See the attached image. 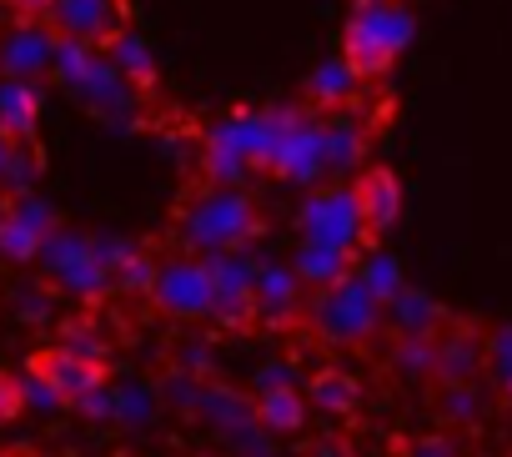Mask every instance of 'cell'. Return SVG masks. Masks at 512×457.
Here are the masks:
<instances>
[{"instance_id":"obj_1","label":"cell","mask_w":512,"mask_h":457,"mask_svg":"<svg viewBox=\"0 0 512 457\" xmlns=\"http://www.w3.org/2000/svg\"><path fill=\"white\" fill-rule=\"evenodd\" d=\"M51 76H56L71 96H81L106 126H116V131H136V126H141V96L116 76V66L106 61V51L81 46V41H56Z\"/></svg>"},{"instance_id":"obj_2","label":"cell","mask_w":512,"mask_h":457,"mask_svg":"<svg viewBox=\"0 0 512 457\" xmlns=\"http://www.w3.org/2000/svg\"><path fill=\"white\" fill-rule=\"evenodd\" d=\"M256 232H262V216L256 201L241 186H211L196 191L181 211V242L196 257H216V252H241Z\"/></svg>"},{"instance_id":"obj_3","label":"cell","mask_w":512,"mask_h":457,"mask_svg":"<svg viewBox=\"0 0 512 457\" xmlns=\"http://www.w3.org/2000/svg\"><path fill=\"white\" fill-rule=\"evenodd\" d=\"M417 21L402 0H367V6H352L347 36H342V61L367 81V76H387L397 66V56L412 46Z\"/></svg>"},{"instance_id":"obj_4","label":"cell","mask_w":512,"mask_h":457,"mask_svg":"<svg viewBox=\"0 0 512 457\" xmlns=\"http://www.w3.org/2000/svg\"><path fill=\"white\" fill-rule=\"evenodd\" d=\"M36 262H41V272H46L66 297H76V302H101V297L111 292V272L96 262L91 237L76 232V226H56V232L41 242Z\"/></svg>"},{"instance_id":"obj_5","label":"cell","mask_w":512,"mask_h":457,"mask_svg":"<svg viewBox=\"0 0 512 457\" xmlns=\"http://www.w3.org/2000/svg\"><path fill=\"white\" fill-rule=\"evenodd\" d=\"M317 337H327L332 347H352V342H367L377 327H382V302L357 282V277H342L337 287L317 292V302L307 307Z\"/></svg>"},{"instance_id":"obj_6","label":"cell","mask_w":512,"mask_h":457,"mask_svg":"<svg viewBox=\"0 0 512 457\" xmlns=\"http://www.w3.org/2000/svg\"><path fill=\"white\" fill-rule=\"evenodd\" d=\"M297 226H302V242L332 247V252H347V257H357L362 242H367V226H362V211H357L352 186L307 191V201L297 211Z\"/></svg>"},{"instance_id":"obj_7","label":"cell","mask_w":512,"mask_h":457,"mask_svg":"<svg viewBox=\"0 0 512 457\" xmlns=\"http://www.w3.org/2000/svg\"><path fill=\"white\" fill-rule=\"evenodd\" d=\"M196 417L236 452V457H272V437L256 422V407L251 397H241L236 387H221V382H201V402H196Z\"/></svg>"},{"instance_id":"obj_8","label":"cell","mask_w":512,"mask_h":457,"mask_svg":"<svg viewBox=\"0 0 512 457\" xmlns=\"http://www.w3.org/2000/svg\"><path fill=\"white\" fill-rule=\"evenodd\" d=\"M166 317L176 322H206L211 317V277H206V262L201 257H171V262H156V282L146 292Z\"/></svg>"},{"instance_id":"obj_9","label":"cell","mask_w":512,"mask_h":457,"mask_svg":"<svg viewBox=\"0 0 512 457\" xmlns=\"http://www.w3.org/2000/svg\"><path fill=\"white\" fill-rule=\"evenodd\" d=\"M272 176L287 181V186H317V181H327V131H322L317 116H307V106L287 126V136H282V146L272 156Z\"/></svg>"},{"instance_id":"obj_10","label":"cell","mask_w":512,"mask_h":457,"mask_svg":"<svg viewBox=\"0 0 512 457\" xmlns=\"http://www.w3.org/2000/svg\"><path fill=\"white\" fill-rule=\"evenodd\" d=\"M56 206L46 201V196H16V201H6V216H0V262H16V267H26V262H36V252H41V242L56 232Z\"/></svg>"},{"instance_id":"obj_11","label":"cell","mask_w":512,"mask_h":457,"mask_svg":"<svg viewBox=\"0 0 512 457\" xmlns=\"http://www.w3.org/2000/svg\"><path fill=\"white\" fill-rule=\"evenodd\" d=\"M56 61V31L31 21H16L6 36H0V76L6 81H41Z\"/></svg>"},{"instance_id":"obj_12","label":"cell","mask_w":512,"mask_h":457,"mask_svg":"<svg viewBox=\"0 0 512 457\" xmlns=\"http://www.w3.org/2000/svg\"><path fill=\"white\" fill-rule=\"evenodd\" d=\"M352 196H357L367 237H382V232H392V226H397V216H402V181H397V171H387V166L357 171Z\"/></svg>"},{"instance_id":"obj_13","label":"cell","mask_w":512,"mask_h":457,"mask_svg":"<svg viewBox=\"0 0 512 457\" xmlns=\"http://www.w3.org/2000/svg\"><path fill=\"white\" fill-rule=\"evenodd\" d=\"M251 307L262 322L272 327H292L297 322V307H302V282L287 262H262L256 267V282H251Z\"/></svg>"},{"instance_id":"obj_14","label":"cell","mask_w":512,"mask_h":457,"mask_svg":"<svg viewBox=\"0 0 512 457\" xmlns=\"http://www.w3.org/2000/svg\"><path fill=\"white\" fill-rule=\"evenodd\" d=\"M46 16L56 26V41H81V46H96L121 26L116 0H51Z\"/></svg>"},{"instance_id":"obj_15","label":"cell","mask_w":512,"mask_h":457,"mask_svg":"<svg viewBox=\"0 0 512 457\" xmlns=\"http://www.w3.org/2000/svg\"><path fill=\"white\" fill-rule=\"evenodd\" d=\"M41 106H46V96H41L36 81H6L0 76V136L6 141H16V146L36 141Z\"/></svg>"},{"instance_id":"obj_16","label":"cell","mask_w":512,"mask_h":457,"mask_svg":"<svg viewBox=\"0 0 512 457\" xmlns=\"http://www.w3.org/2000/svg\"><path fill=\"white\" fill-rule=\"evenodd\" d=\"M482 362H487V342H482L472 327H452V332L437 337V367H432V377H437L442 387H452V382H477Z\"/></svg>"},{"instance_id":"obj_17","label":"cell","mask_w":512,"mask_h":457,"mask_svg":"<svg viewBox=\"0 0 512 457\" xmlns=\"http://www.w3.org/2000/svg\"><path fill=\"white\" fill-rule=\"evenodd\" d=\"M106 61L116 66V76H121L131 91H151V86H156V51H151V41H146L141 31L116 26V31L106 36Z\"/></svg>"},{"instance_id":"obj_18","label":"cell","mask_w":512,"mask_h":457,"mask_svg":"<svg viewBox=\"0 0 512 457\" xmlns=\"http://www.w3.org/2000/svg\"><path fill=\"white\" fill-rule=\"evenodd\" d=\"M31 372H41L61 397H66V407H76L86 392H96V387H106V367H91V362H76V357H66L61 347H51V352H41L36 362H31Z\"/></svg>"},{"instance_id":"obj_19","label":"cell","mask_w":512,"mask_h":457,"mask_svg":"<svg viewBox=\"0 0 512 457\" xmlns=\"http://www.w3.org/2000/svg\"><path fill=\"white\" fill-rule=\"evenodd\" d=\"M322 131H327V176H347V171H357L362 156H367V141H372L367 121L337 111L332 121H322Z\"/></svg>"},{"instance_id":"obj_20","label":"cell","mask_w":512,"mask_h":457,"mask_svg":"<svg viewBox=\"0 0 512 457\" xmlns=\"http://www.w3.org/2000/svg\"><path fill=\"white\" fill-rule=\"evenodd\" d=\"M357 96H362V76H357L342 56H327V61L307 76V101H312V106L342 111V106H352Z\"/></svg>"},{"instance_id":"obj_21","label":"cell","mask_w":512,"mask_h":457,"mask_svg":"<svg viewBox=\"0 0 512 457\" xmlns=\"http://www.w3.org/2000/svg\"><path fill=\"white\" fill-rule=\"evenodd\" d=\"M382 317L397 327V337H437V327H442V307L427 292H417V287H402L382 307Z\"/></svg>"},{"instance_id":"obj_22","label":"cell","mask_w":512,"mask_h":457,"mask_svg":"<svg viewBox=\"0 0 512 457\" xmlns=\"http://www.w3.org/2000/svg\"><path fill=\"white\" fill-rule=\"evenodd\" d=\"M292 272H297V282L302 287H312V292H327V287H337L342 277H352V257L347 252H332V247H312V242H302L297 252H292V262H287Z\"/></svg>"},{"instance_id":"obj_23","label":"cell","mask_w":512,"mask_h":457,"mask_svg":"<svg viewBox=\"0 0 512 457\" xmlns=\"http://www.w3.org/2000/svg\"><path fill=\"white\" fill-rule=\"evenodd\" d=\"M251 407H256V422H262L267 437H292V432L307 427V397H302V387L251 397Z\"/></svg>"},{"instance_id":"obj_24","label":"cell","mask_w":512,"mask_h":457,"mask_svg":"<svg viewBox=\"0 0 512 457\" xmlns=\"http://www.w3.org/2000/svg\"><path fill=\"white\" fill-rule=\"evenodd\" d=\"M302 397L317 402V412H327V417H352V412L362 407V387H357V377H352V372H337V367L317 372V377L307 382Z\"/></svg>"},{"instance_id":"obj_25","label":"cell","mask_w":512,"mask_h":457,"mask_svg":"<svg viewBox=\"0 0 512 457\" xmlns=\"http://www.w3.org/2000/svg\"><path fill=\"white\" fill-rule=\"evenodd\" d=\"M206 262V277H211V292L216 297H251V282H256V262L246 247L241 252H216V257H201Z\"/></svg>"},{"instance_id":"obj_26","label":"cell","mask_w":512,"mask_h":457,"mask_svg":"<svg viewBox=\"0 0 512 457\" xmlns=\"http://www.w3.org/2000/svg\"><path fill=\"white\" fill-rule=\"evenodd\" d=\"M111 402H116V412H111L116 427H146L156 417V407H161V392L151 382L121 377V382H111Z\"/></svg>"},{"instance_id":"obj_27","label":"cell","mask_w":512,"mask_h":457,"mask_svg":"<svg viewBox=\"0 0 512 457\" xmlns=\"http://www.w3.org/2000/svg\"><path fill=\"white\" fill-rule=\"evenodd\" d=\"M352 277H357V282L382 302V307L407 287V282H402V267H397V257H392V252H357V272H352Z\"/></svg>"},{"instance_id":"obj_28","label":"cell","mask_w":512,"mask_h":457,"mask_svg":"<svg viewBox=\"0 0 512 457\" xmlns=\"http://www.w3.org/2000/svg\"><path fill=\"white\" fill-rule=\"evenodd\" d=\"M61 352H66V357H76V362L106 367V357H111V342H106V332H101L96 322L76 317V322H66V327H61Z\"/></svg>"},{"instance_id":"obj_29","label":"cell","mask_w":512,"mask_h":457,"mask_svg":"<svg viewBox=\"0 0 512 457\" xmlns=\"http://www.w3.org/2000/svg\"><path fill=\"white\" fill-rule=\"evenodd\" d=\"M36 181H41V151L26 141V146L11 151L6 171H0V196H6V201H16V196H36Z\"/></svg>"},{"instance_id":"obj_30","label":"cell","mask_w":512,"mask_h":457,"mask_svg":"<svg viewBox=\"0 0 512 457\" xmlns=\"http://www.w3.org/2000/svg\"><path fill=\"white\" fill-rule=\"evenodd\" d=\"M392 362L407 377H432V367H437V337H397Z\"/></svg>"},{"instance_id":"obj_31","label":"cell","mask_w":512,"mask_h":457,"mask_svg":"<svg viewBox=\"0 0 512 457\" xmlns=\"http://www.w3.org/2000/svg\"><path fill=\"white\" fill-rule=\"evenodd\" d=\"M151 282H156V257H151L146 247H141V252H136V257H131L121 272H111V287H116V292H131V297L151 292Z\"/></svg>"},{"instance_id":"obj_32","label":"cell","mask_w":512,"mask_h":457,"mask_svg":"<svg viewBox=\"0 0 512 457\" xmlns=\"http://www.w3.org/2000/svg\"><path fill=\"white\" fill-rule=\"evenodd\" d=\"M442 412L452 422H477L482 417V387L477 382H452L442 387Z\"/></svg>"},{"instance_id":"obj_33","label":"cell","mask_w":512,"mask_h":457,"mask_svg":"<svg viewBox=\"0 0 512 457\" xmlns=\"http://www.w3.org/2000/svg\"><path fill=\"white\" fill-rule=\"evenodd\" d=\"M16 387H21V407H36V412H61V407H66V397H61L41 372H21Z\"/></svg>"},{"instance_id":"obj_34","label":"cell","mask_w":512,"mask_h":457,"mask_svg":"<svg viewBox=\"0 0 512 457\" xmlns=\"http://www.w3.org/2000/svg\"><path fill=\"white\" fill-rule=\"evenodd\" d=\"M11 302H16V317H21V322H36V327L56 322V302H51L46 287H16Z\"/></svg>"},{"instance_id":"obj_35","label":"cell","mask_w":512,"mask_h":457,"mask_svg":"<svg viewBox=\"0 0 512 457\" xmlns=\"http://www.w3.org/2000/svg\"><path fill=\"white\" fill-rule=\"evenodd\" d=\"M287 387H302L292 362H262V367H256V377H251V392H256V397H267V392H287Z\"/></svg>"},{"instance_id":"obj_36","label":"cell","mask_w":512,"mask_h":457,"mask_svg":"<svg viewBox=\"0 0 512 457\" xmlns=\"http://www.w3.org/2000/svg\"><path fill=\"white\" fill-rule=\"evenodd\" d=\"M91 252H96V262H101L106 272H121V267L141 252V242H131V237H91Z\"/></svg>"},{"instance_id":"obj_37","label":"cell","mask_w":512,"mask_h":457,"mask_svg":"<svg viewBox=\"0 0 512 457\" xmlns=\"http://www.w3.org/2000/svg\"><path fill=\"white\" fill-rule=\"evenodd\" d=\"M156 392H161V402H171V407H181V412H191V417H196V402H201V382H196V377L171 372Z\"/></svg>"},{"instance_id":"obj_38","label":"cell","mask_w":512,"mask_h":457,"mask_svg":"<svg viewBox=\"0 0 512 457\" xmlns=\"http://www.w3.org/2000/svg\"><path fill=\"white\" fill-rule=\"evenodd\" d=\"M487 367H492V377L507 387L512 382V327H497L492 337H487Z\"/></svg>"},{"instance_id":"obj_39","label":"cell","mask_w":512,"mask_h":457,"mask_svg":"<svg viewBox=\"0 0 512 457\" xmlns=\"http://www.w3.org/2000/svg\"><path fill=\"white\" fill-rule=\"evenodd\" d=\"M211 367H216V357H211L206 342H181V367L176 372H186L196 382H211Z\"/></svg>"},{"instance_id":"obj_40","label":"cell","mask_w":512,"mask_h":457,"mask_svg":"<svg viewBox=\"0 0 512 457\" xmlns=\"http://www.w3.org/2000/svg\"><path fill=\"white\" fill-rule=\"evenodd\" d=\"M76 412H81V417H91V422H111V412H116V402H111V382H106V387H96V392H86V397L76 402Z\"/></svg>"},{"instance_id":"obj_41","label":"cell","mask_w":512,"mask_h":457,"mask_svg":"<svg viewBox=\"0 0 512 457\" xmlns=\"http://www.w3.org/2000/svg\"><path fill=\"white\" fill-rule=\"evenodd\" d=\"M407 457H457V447H452V437L427 432V437H412L407 442Z\"/></svg>"},{"instance_id":"obj_42","label":"cell","mask_w":512,"mask_h":457,"mask_svg":"<svg viewBox=\"0 0 512 457\" xmlns=\"http://www.w3.org/2000/svg\"><path fill=\"white\" fill-rule=\"evenodd\" d=\"M16 412H21V387H16V377L0 372V422H11Z\"/></svg>"},{"instance_id":"obj_43","label":"cell","mask_w":512,"mask_h":457,"mask_svg":"<svg viewBox=\"0 0 512 457\" xmlns=\"http://www.w3.org/2000/svg\"><path fill=\"white\" fill-rule=\"evenodd\" d=\"M307 457H357L347 442H337V437H327V442H312L307 447Z\"/></svg>"},{"instance_id":"obj_44","label":"cell","mask_w":512,"mask_h":457,"mask_svg":"<svg viewBox=\"0 0 512 457\" xmlns=\"http://www.w3.org/2000/svg\"><path fill=\"white\" fill-rule=\"evenodd\" d=\"M11 151H16V141H6V136H0V171H6V161H11Z\"/></svg>"},{"instance_id":"obj_45","label":"cell","mask_w":512,"mask_h":457,"mask_svg":"<svg viewBox=\"0 0 512 457\" xmlns=\"http://www.w3.org/2000/svg\"><path fill=\"white\" fill-rule=\"evenodd\" d=\"M21 6H26V11H36V16H46V11H51V0H21Z\"/></svg>"},{"instance_id":"obj_46","label":"cell","mask_w":512,"mask_h":457,"mask_svg":"<svg viewBox=\"0 0 512 457\" xmlns=\"http://www.w3.org/2000/svg\"><path fill=\"white\" fill-rule=\"evenodd\" d=\"M507 397H512V382H507Z\"/></svg>"},{"instance_id":"obj_47","label":"cell","mask_w":512,"mask_h":457,"mask_svg":"<svg viewBox=\"0 0 512 457\" xmlns=\"http://www.w3.org/2000/svg\"><path fill=\"white\" fill-rule=\"evenodd\" d=\"M272 457H282V452H272Z\"/></svg>"}]
</instances>
